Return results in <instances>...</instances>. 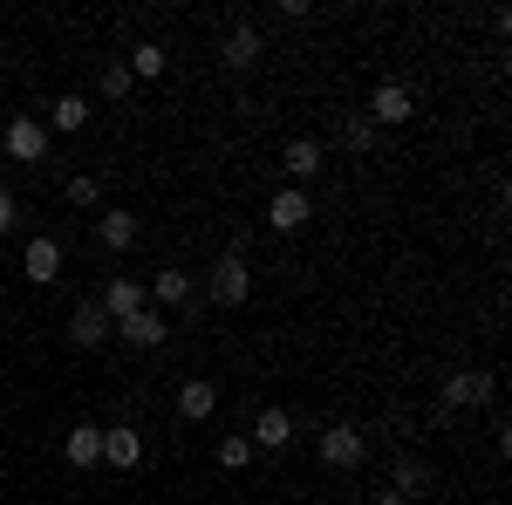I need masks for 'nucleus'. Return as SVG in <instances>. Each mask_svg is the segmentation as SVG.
<instances>
[{
    "label": "nucleus",
    "instance_id": "8",
    "mask_svg": "<svg viewBox=\"0 0 512 505\" xmlns=\"http://www.w3.org/2000/svg\"><path fill=\"white\" fill-rule=\"evenodd\" d=\"M308 219H315L308 192H294V185H287V192H274V205H267V226H274V233H301Z\"/></svg>",
    "mask_w": 512,
    "mask_h": 505
},
{
    "label": "nucleus",
    "instance_id": "21",
    "mask_svg": "<svg viewBox=\"0 0 512 505\" xmlns=\"http://www.w3.org/2000/svg\"><path fill=\"white\" fill-rule=\"evenodd\" d=\"M82 123H89V96H62L48 110V130H82Z\"/></svg>",
    "mask_w": 512,
    "mask_h": 505
},
{
    "label": "nucleus",
    "instance_id": "25",
    "mask_svg": "<svg viewBox=\"0 0 512 505\" xmlns=\"http://www.w3.org/2000/svg\"><path fill=\"white\" fill-rule=\"evenodd\" d=\"M103 96H130V69H103Z\"/></svg>",
    "mask_w": 512,
    "mask_h": 505
},
{
    "label": "nucleus",
    "instance_id": "26",
    "mask_svg": "<svg viewBox=\"0 0 512 505\" xmlns=\"http://www.w3.org/2000/svg\"><path fill=\"white\" fill-rule=\"evenodd\" d=\"M7 226H14V192L0 185V233H7Z\"/></svg>",
    "mask_w": 512,
    "mask_h": 505
},
{
    "label": "nucleus",
    "instance_id": "1",
    "mask_svg": "<svg viewBox=\"0 0 512 505\" xmlns=\"http://www.w3.org/2000/svg\"><path fill=\"white\" fill-rule=\"evenodd\" d=\"M499 383H492V369H458V376H444V396H437V410H478V403H492Z\"/></svg>",
    "mask_w": 512,
    "mask_h": 505
},
{
    "label": "nucleus",
    "instance_id": "10",
    "mask_svg": "<svg viewBox=\"0 0 512 505\" xmlns=\"http://www.w3.org/2000/svg\"><path fill=\"white\" fill-rule=\"evenodd\" d=\"M260 55H267V41H260V28H246V21L219 41V62H226V69H253Z\"/></svg>",
    "mask_w": 512,
    "mask_h": 505
},
{
    "label": "nucleus",
    "instance_id": "16",
    "mask_svg": "<svg viewBox=\"0 0 512 505\" xmlns=\"http://www.w3.org/2000/svg\"><path fill=\"white\" fill-rule=\"evenodd\" d=\"M96 239H103L110 253H130V246H137V212H103V219H96Z\"/></svg>",
    "mask_w": 512,
    "mask_h": 505
},
{
    "label": "nucleus",
    "instance_id": "15",
    "mask_svg": "<svg viewBox=\"0 0 512 505\" xmlns=\"http://www.w3.org/2000/svg\"><path fill=\"white\" fill-rule=\"evenodd\" d=\"M294 444V417L287 410H260V424H253V451H287Z\"/></svg>",
    "mask_w": 512,
    "mask_h": 505
},
{
    "label": "nucleus",
    "instance_id": "2",
    "mask_svg": "<svg viewBox=\"0 0 512 505\" xmlns=\"http://www.w3.org/2000/svg\"><path fill=\"white\" fill-rule=\"evenodd\" d=\"M212 301H219V308H246V301H253V267H246L239 253H226V260L212 267Z\"/></svg>",
    "mask_w": 512,
    "mask_h": 505
},
{
    "label": "nucleus",
    "instance_id": "22",
    "mask_svg": "<svg viewBox=\"0 0 512 505\" xmlns=\"http://www.w3.org/2000/svg\"><path fill=\"white\" fill-rule=\"evenodd\" d=\"M342 137H349V151H376V144H383V130H376L369 117H349V123H342Z\"/></svg>",
    "mask_w": 512,
    "mask_h": 505
},
{
    "label": "nucleus",
    "instance_id": "23",
    "mask_svg": "<svg viewBox=\"0 0 512 505\" xmlns=\"http://www.w3.org/2000/svg\"><path fill=\"white\" fill-rule=\"evenodd\" d=\"M219 465H226V471L253 465V437H226V444H219Z\"/></svg>",
    "mask_w": 512,
    "mask_h": 505
},
{
    "label": "nucleus",
    "instance_id": "17",
    "mask_svg": "<svg viewBox=\"0 0 512 505\" xmlns=\"http://www.w3.org/2000/svg\"><path fill=\"white\" fill-rule=\"evenodd\" d=\"M212 410H219V389H212V383H198V376H192V383L178 389V417H192V424H205Z\"/></svg>",
    "mask_w": 512,
    "mask_h": 505
},
{
    "label": "nucleus",
    "instance_id": "18",
    "mask_svg": "<svg viewBox=\"0 0 512 505\" xmlns=\"http://www.w3.org/2000/svg\"><path fill=\"white\" fill-rule=\"evenodd\" d=\"M424 492H431V465H417V458H403V465H396V499L410 505V499H424Z\"/></svg>",
    "mask_w": 512,
    "mask_h": 505
},
{
    "label": "nucleus",
    "instance_id": "24",
    "mask_svg": "<svg viewBox=\"0 0 512 505\" xmlns=\"http://www.w3.org/2000/svg\"><path fill=\"white\" fill-rule=\"evenodd\" d=\"M69 205H103V185L82 171V178H69Z\"/></svg>",
    "mask_w": 512,
    "mask_h": 505
},
{
    "label": "nucleus",
    "instance_id": "14",
    "mask_svg": "<svg viewBox=\"0 0 512 505\" xmlns=\"http://www.w3.org/2000/svg\"><path fill=\"white\" fill-rule=\"evenodd\" d=\"M62 458H69L76 471L103 465V430H96V424H76V430H69V444H62Z\"/></svg>",
    "mask_w": 512,
    "mask_h": 505
},
{
    "label": "nucleus",
    "instance_id": "9",
    "mask_svg": "<svg viewBox=\"0 0 512 505\" xmlns=\"http://www.w3.org/2000/svg\"><path fill=\"white\" fill-rule=\"evenodd\" d=\"M69 342H76V349H103V342H110V314L96 308V301H76V314H69Z\"/></svg>",
    "mask_w": 512,
    "mask_h": 505
},
{
    "label": "nucleus",
    "instance_id": "19",
    "mask_svg": "<svg viewBox=\"0 0 512 505\" xmlns=\"http://www.w3.org/2000/svg\"><path fill=\"white\" fill-rule=\"evenodd\" d=\"M164 62H171V55H164L158 41H137V48H130V76H144V82H158Z\"/></svg>",
    "mask_w": 512,
    "mask_h": 505
},
{
    "label": "nucleus",
    "instance_id": "11",
    "mask_svg": "<svg viewBox=\"0 0 512 505\" xmlns=\"http://www.w3.org/2000/svg\"><path fill=\"white\" fill-rule=\"evenodd\" d=\"M96 308L110 314V328H117V321H130V314L144 308V280H130V273H123V280H110V287H103V301H96Z\"/></svg>",
    "mask_w": 512,
    "mask_h": 505
},
{
    "label": "nucleus",
    "instance_id": "12",
    "mask_svg": "<svg viewBox=\"0 0 512 505\" xmlns=\"http://www.w3.org/2000/svg\"><path fill=\"white\" fill-rule=\"evenodd\" d=\"M103 458H110L117 471H137V465H144V430H130V424L103 430Z\"/></svg>",
    "mask_w": 512,
    "mask_h": 505
},
{
    "label": "nucleus",
    "instance_id": "3",
    "mask_svg": "<svg viewBox=\"0 0 512 505\" xmlns=\"http://www.w3.org/2000/svg\"><path fill=\"white\" fill-rule=\"evenodd\" d=\"M321 458H328L335 471H355L362 458H369V437H362L355 424H328L321 430Z\"/></svg>",
    "mask_w": 512,
    "mask_h": 505
},
{
    "label": "nucleus",
    "instance_id": "20",
    "mask_svg": "<svg viewBox=\"0 0 512 505\" xmlns=\"http://www.w3.org/2000/svg\"><path fill=\"white\" fill-rule=\"evenodd\" d=\"M151 294H158L164 308H178V301H192V273H178V267H164L158 280H151Z\"/></svg>",
    "mask_w": 512,
    "mask_h": 505
},
{
    "label": "nucleus",
    "instance_id": "7",
    "mask_svg": "<svg viewBox=\"0 0 512 505\" xmlns=\"http://www.w3.org/2000/svg\"><path fill=\"white\" fill-rule=\"evenodd\" d=\"M21 267H28V280H35V287H48V280H62V239L35 233V239H28V253H21Z\"/></svg>",
    "mask_w": 512,
    "mask_h": 505
},
{
    "label": "nucleus",
    "instance_id": "5",
    "mask_svg": "<svg viewBox=\"0 0 512 505\" xmlns=\"http://www.w3.org/2000/svg\"><path fill=\"white\" fill-rule=\"evenodd\" d=\"M110 335H123L130 349H164V342H171V321H164L158 308H137V314H130V321H117Z\"/></svg>",
    "mask_w": 512,
    "mask_h": 505
},
{
    "label": "nucleus",
    "instance_id": "13",
    "mask_svg": "<svg viewBox=\"0 0 512 505\" xmlns=\"http://www.w3.org/2000/svg\"><path fill=\"white\" fill-rule=\"evenodd\" d=\"M280 171H287V178H294V192H301V185L321 171V144H315V137H294V144L280 151Z\"/></svg>",
    "mask_w": 512,
    "mask_h": 505
},
{
    "label": "nucleus",
    "instance_id": "6",
    "mask_svg": "<svg viewBox=\"0 0 512 505\" xmlns=\"http://www.w3.org/2000/svg\"><path fill=\"white\" fill-rule=\"evenodd\" d=\"M7 157H14V164H41V157H48V123L14 117L7 123Z\"/></svg>",
    "mask_w": 512,
    "mask_h": 505
},
{
    "label": "nucleus",
    "instance_id": "4",
    "mask_svg": "<svg viewBox=\"0 0 512 505\" xmlns=\"http://www.w3.org/2000/svg\"><path fill=\"white\" fill-rule=\"evenodd\" d=\"M362 117L376 123V130H390V123H410V117H417V96H410L403 82H383V89L369 96V110H362Z\"/></svg>",
    "mask_w": 512,
    "mask_h": 505
}]
</instances>
